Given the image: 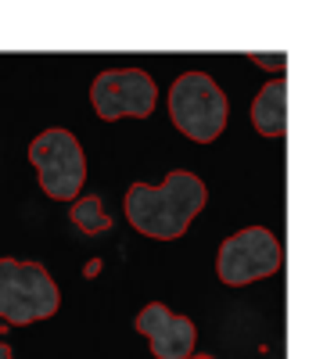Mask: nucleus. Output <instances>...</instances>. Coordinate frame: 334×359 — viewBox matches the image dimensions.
<instances>
[{"label": "nucleus", "mask_w": 334, "mask_h": 359, "mask_svg": "<svg viewBox=\"0 0 334 359\" xmlns=\"http://www.w3.org/2000/svg\"><path fill=\"white\" fill-rule=\"evenodd\" d=\"M208 191L201 176L187 169H173L159 187L151 184H133L126 191V219L137 233L159 237V241H176L184 237L191 219L205 208Z\"/></svg>", "instance_id": "1"}, {"label": "nucleus", "mask_w": 334, "mask_h": 359, "mask_svg": "<svg viewBox=\"0 0 334 359\" xmlns=\"http://www.w3.org/2000/svg\"><path fill=\"white\" fill-rule=\"evenodd\" d=\"M62 291L44 262L0 259V320L11 327H25L58 313Z\"/></svg>", "instance_id": "2"}, {"label": "nucleus", "mask_w": 334, "mask_h": 359, "mask_svg": "<svg viewBox=\"0 0 334 359\" xmlns=\"http://www.w3.org/2000/svg\"><path fill=\"white\" fill-rule=\"evenodd\" d=\"M169 118L184 137H191L198 144H208V140H216L227 126V94L220 90V83L212 76L184 72L169 86Z\"/></svg>", "instance_id": "3"}, {"label": "nucleus", "mask_w": 334, "mask_h": 359, "mask_svg": "<svg viewBox=\"0 0 334 359\" xmlns=\"http://www.w3.org/2000/svg\"><path fill=\"white\" fill-rule=\"evenodd\" d=\"M29 162H33L47 198H54V201L79 198V191L86 184V155L69 130H62V126L44 130L29 144Z\"/></svg>", "instance_id": "4"}, {"label": "nucleus", "mask_w": 334, "mask_h": 359, "mask_svg": "<svg viewBox=\"0 0 334 359\" xmlns=\"http://www.w3.org/2000/svg\"><path fill=\"white\" fill-rule=\"evenodd\" d=\"M281 266H284V245L266 226H245V230L230 233L216 255V273L230 287L262 280L269 273H277Z\"/></svg>", "instance_id": "5"}, {"label": "nucleus", "mask_w": 334, "mask_h": 359, "mask_svg": "<svg viewBox=\"0 0 334 359\" xmlns=\"http://www.w3.org/2000/svg\"><path fill=\"white\" fill-rule=\"evenodd\" d=\"M90 101H94V111L105 123H115V118H126V115L147 118L155 111L159 86L140 69H112L90 83Z\"/></svg>", "instance_id": "6"}, {"label": "nucleus", "mask_w": 334, "mask_h": 359, "mask_svg": "<svg viewBox=\"0 0 334 359\" xmlns=\"http://www.w3.org/2000/svg\"><path fill=\"white\" fill-rule=\"evenodd\" d=\"M137 331L147 338L155 359H191L194 355V341H198V331L191 316H180L173 313L169 306L162 302H151L137 313Z\"/></svg>", "instance_id": "7"}, {"label": "nucleus", "mask_w": 334, "mask_h": 359, "mask_svg": "<svg viewBox=\"0 0 334 359\" xmlns=\"http://www.w3.org/2000/svg\"><path fill=\"white\" fill-rule=\"evenodd\" d=\"M252 123L262 137H284V130H288V83L281 76L269 79L255 94Z\"/></svg>", "instance_id": "8"}, {"label": "nucleus", "mask_w": 334, "mask_h": 359, "mask_svg": "<svg viewBox=\"0 0 334 359\" xmlns=\"http://www.w3.org/2000/svg\"><path fill=\"white\" fill-rule=\"evenodd\" d=\"M72 223L83 233H105V230H112V216L105 212V201L98 194H86V198L72 201Z\"/></svg>", "instance_id": "9"}, {"label": "nucleus", "mask_w": 334, "mask_h": 359, "mask_svg": "<svg viewBox=\"0 0 334 359\" xmlns=\"http://www.w3.org/2000/svg\"><path fill=\"white\" fill-rule=\"evenodd\" d=\"M252 62H255V65H266V69H284V54H277V57H266V54H252Z\"/></svg>", "instance_id": "10"}, {"label": "nucleus", "mask_w": 334, "mask_h": 359, "mask_svg": "<svg viewBox=\"0 0 334 359\" xmlns=\"http://www.w3.org/2000/svg\"><path fill=\"white\" fill-rule=\"evenodd\" d=\"M0 359H15V352H11V348H8L4 341H0Z\"/></svg>", "instance_id": "11"}, {"label": "nucleus", "mask_w": 334, "mask_h": 359, "mask_svg": "<svg viewBox=\"0 0 334 359\" xmlns=\"http://www.w3.org/2000/svg\"><path fill=\"white\" fill-rule=\"evenodd\" d=\"M191 359H216V355H205V352H201V355H191Z\"/></svg>", "instance_id": "12"}]
</instances>
